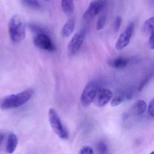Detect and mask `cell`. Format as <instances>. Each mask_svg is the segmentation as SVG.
I'll use <instances>...</instances> for the list:
<instances>
[{
    "label": "cell",
    "instance_id": "obj_18",
    "mask_svg": "<svg viewBox=\"0 0 154 154\" xmlns=\"http://www.w3.org/2000/svg\"><path fill=\"white\" fill-rule=\"evenodd\" d=\"M105 23H106V17L105 15H102L98 19L97 23H96V29L102 30L105 27Z\"/></svg>",
    "mask_w": 154,
    "mask_h": 154
},
{
    "label": "cell",
    "instance_id": "obj_4",
    "mask_svg": "<svg viewBox=\"0 0 154 154\" xmlns=\"http://www.w3.org/2000/svg\"><path fill=\"white\" fill-rule=\"evenodd\" d=\"M99 86L94 81L90 82L86 85L81 96V103L83 107L87 108L94 102Z\"/></svg>",
    "mask_w": 154,
    "mask_h": 154
},
{
    "label": "cell",
    "instance_id": "obj_16",
    "mask_svg": "<svg viewBox=\"0 0 154 154\" xmlns=\"http://www.w3.org/2000/svg\"><path fill=\"white\" fill-rule=\"evenodd\" d=\"M22 2L27 7L32 9H40L41 5L38 0H22Z\"/></svg>",
    "mask_w": 154,
    "mask_h": 154
},
{
    "label": "cell",
    "instance_id": "obj_13",
    "mask_svg": "<svg viewBox=\"0 0 154 154\" xmlns=\"http://www.w3.org/2000/svg\"><path fill=\"white\" fill-rule=\"evenodd\" d=\"M75 20L74 18H70L65 23L61 30V34L63 37H69L75 29Z\"/></svg>",
    "mask_w": 154,
    "mask_h": 154
},
{
    "label": "cell",
    "instance_id": "obj_2",
    "mask_svg": "<svg viewBox=\"0 0 154 154\" xmlns=\"http://www.w3.org/2000/svg\"><path fill=\"white\" fill-rule=\"evenodd\" d=\"M8 34L11 40L15 43L22 42L26 37V24L20 16L15 14L8 22Z\"/></svg>",
    "mask_w": 154,
    "mask_h": 154
},
{
    "label": "cell",
    "instance_id": "obj_17",
    "mask_svg": "<svg viewBox=\"0 0 154 154\" xmlns=\"http://www.w3.org/2000/svg\"><path fill=\"white\" fill-rule=\"evenodd\" d=\"M125 100V96L123 95H118L117 96L112 97L111 100V105L112 107H117L123 103Z\"/></svg>",
    "mask_w": 154,
    "mask_h": 154
},
{
    "label": "cell",
    "instance_id": "obj_7",
    "mask_svg": "<svg viewBox=\"0 0 154 154\" xmlns=\"http://www.w3.org/2000/svg\"><path fill=\"white\" fill-rule=\"evenodd\" d=\"M86 38V31L81 30L79 32H77L73 35L70 42L68 45V53L69 55L76 54L82 47Z\"/></svg>",
    "mask_w": 154,
    "mask_h": 154
},
{
    "label": "cell",
    "instance_id": "obj_27",
    "mask_svg": "<svg viewBox=\"0 0 154 154\" xmlns=\"http://www.w3.org/2000/svg\"><path fill=\"white\" fill-rule=\"evenodd\" d=\"M46 1H48V0H46Z\"/></svg>",
    "mask_w": 154,
    "mask_h": 154
},
{
    "label": "cell",
    "instance_id": "obj_3",
    "mask_svg": "<svg viewBox=\"0 0 154 154\" xmlns=\"http://www.w3.org/2000/svg\"><path fill=\"white\" fill-rule=\"evenodd\" d=\"M48 118L51 128L56 135L61 139H67L69 133L63 126L58 113L54 108H50L48 111Z\"/></svg>",
    "mask_w": 154,
    "mask_h": 154
},
{
    "label": "cell",
    "instance_id": "obj_5",
    "mask_svg": "<svg viewBox=\"0 0 154 154\" xmlns=\"http://www.w3.org/2000/svg\"><path fill=\"white\" fill-rule=\"evenodd\" d=\"M134 30H135V24L133 23H130L127 26L126 29L121 33V35L117 38L115 44L116 49L120 51V50L124 49L126 47L129 45V44L130 43L131 38L132 37V35H133Z\"/></svg>",
    "mask_w": 154,
    "mask_h": 154
},
{
    "label": "cell",
    "instance_id": "obj_21",
    "mask_svg": "<svg viewBox=\"0 0 154 154\" xmlns=\"http://www.w3.org/2000/svg\"><path fill=\"white\" fill-rule=\"evenodd\" d=\"M78 154H94L93 148L90 146H85L80 150Z\"/></svg>",
    "mask_w": 154,
    "mask_h": 154
},
{
    "label": "cell",
    "instance_id": "obj_23",
    "mask_svg": "<svg viewBox=\"0 0 154 154\" xmlns=\"http://www.w3.org/2000/svg\"><path fill=\"white\" fill-rule=\"evenodd\" d=\"M150 78H151V77H147V78H146L145 79H144V81H143L140 84L139 87H138V91H141V90L144 88V86H145L147 84H148V82H149V81L150 80Z\"/></svg>",
    "mask_w": 154,
    "mask_h": 154
},
{
    "label": "cell",
    "instance_id": "obj_15",
    "mask_svg": "<svg viewBox=\"0 0 154 154\" xmlns=\"http://www.w3.org/2000/svg\"><path fill=\"white\" fill-rule=\"evenodd\" d=\"M153 28H154V17L148 18L147 20L144 22L143 25V31L147 35H151L153 33Z\"/></svg>",
    "mask_w": 154,
    "mask_h": 154
},
{
    "label": "cell",
    "instance_id": "obj_9",
    "mask_svg": "<svg viewBox=\"0 0 154 154\" xmlns=\"http://www.w3.org/2000/svg\"><path fill=\"white\" fill-rule=\"evenodd\" d=\"M112 97L113 93L111 91V90L106 88H99L93 102L96 106L101 108L111 102Z\"/></svg>",
    "mask_w": 154,
    "mask_h": 154
},
{
    "label": "cell",
    "instance_id": "obj_24",
    "mask_svg": "<svg viewBox=\"0 0 154 154\" xmlns=\"http://www.w3.org/2000/svg\"><path fill=\"white\" fill-rule=\"evenodd\" d=\"M154 33H152L151 35H150V38H149L148 40V46L149 48L151 50L154 49Z\"/></svg>",
    "mask_w": 154,
    "mask_h": 154
},
{
    "label": "cell",
    "instance_id": "obj_10",
    "mask_svg": "<svg viewBox=\"0 0 154 154\" xmlns=\"http://www.w3.org/2000/svg\"><path fill=\"white\" fill-rule=\"evenodd\" d=\"M147 108V103L143 99H139L137 101L130 110V114L133 116H140L144 114Z\"/></svg>",
    "mask_w": 154,
    "mask_h": 154
},
{
    "label": "cell",
    "instance_id": "obj_1",
    "mask_svg": "<svg viewBox=\"0 0 154 154\" xmlns=\"http://www.w3.org/2000/svg\"><path fill=\"white\" fill-rule=\"evenodd\" d=\"M34 91L32 89H28L15 94L8 95L0 101V108L5 110L19 108L29 101Z\"/></svg>",
    "mask_w": 154,
    "mask_h": 154
},
{
    "label": "cell",
    "instance_id": "obj_14",
    "mask_svg": "<svg viewBox=\"0 0 154 154\" xmlns=\"http://www.w3.org/2000/svg\"><path fill=\"white\" fill-rule=\"evenodd\" d=\"M61 6L63 12L68 16H70L74 13L75 5L73 0H62Z\"/></svg>",
    "mask_w": 154,
    "mask_h": 154
},
{
    "label": "cell",
    "instance_id": "obj_12",
    "mask_svg": "<svg viewBox=\"0 0 154 154\" xmlns=\"http://www.w3.org/2000/svg\"><path fill=\"white\" fill-rule=\"evenodd\" d=\"M17 144L18 139L17 135L14 133H11L8 135L7 144H6V151H7V153L9 154L13 153L16 150L17 147Z\"/></svg>",
    "mask_w": 154,
    "mask_h": 154
},
{
    "label": "cell",
    "instance_id": "obj_19",
    "mask_svg": "<svg viewBox=\"0 0 154 154\" xmlns=\"http://www.w3.org/2000/svg\"><path fill=\"white\" fill-rule=\"evenodd\" d=\"M97 150L99 154H107L108 153V147L106 144L103 141H100L97 145Z\"/></svg>",
    "mask_w": 154,
    "mask_h": 154
},
{
    "label": "cell",
    "instance_id": "obj_8",
    "mask_svg": "<svg viewBox=\"0 0 154 154\" xmlns=\"http://www.w3.org/2000/svg\"><path fill=\"white\" fill-rule=\"evenodd\" d=\"M34 45L37 48L45 51L54 52L56 51V47L51 38L45 33L37 34L34 38Z\"/></svg>",
    "mask_w": 154,
    "mask_h": 154
},
{
    "label": "cell",
    "instance_id": "obj_25",
    "mask_svg": "<svg viewBox=\"0 0 154 154\" xmlns=\"http://www.w3.org/2000/svg\"><path fill=\"white\" fill-rule=\"evenodd\" d=\"M3 139H4V135L2 133H0V144L2 142Z\"/></svg>",
    "mask_w": 154,
    "mask_h": 154
},
{
    "label": "cell",
    "instance_id": "obj_6",
    "mask_svg": "<svg viewBox=\"0 0 154 154\" xmlns=\"http://www.w3.org/2000/svg\"><path fill=\"white\" fill-rule=\"evenodd\" d=\"M106 2L105 0H94L91 2L88 8L84 14V19L90 20L101 13L105 8Z\"/></svg>",
    "mask_w": 154,
    "mask_h": 154
},
{
    "label": "cell",
    "instance_id": "obj_11",
    "mask_svg": "<svg viewBox=\"0 0 154 154\" xmlns=\"http://www.w3.org/2000/svg\"><path fill=\"white\" fill-rule=\"evenodd\" d=\"M129 59L126 57H117V58L113 59L108 62L110 66L117 69H122L126 68L129 63Z\"/></svg>",
    "mask_w": 154,
    "mask_h": 154
},
{
    "label": "cell",
    "instance_id": "obj_22",
    "mask_svg": "<svg viewBox=\"0 0 154 154\" xmlns=\"http://www.w3.org/2000/svg\"><path fill=\"white\" fill-rule=\"evenodd\" d=\"M148 114L151 117H154V100L152 99L148 105Z\"/></svg>",
    "mask_w": 154,
    "mask_h": 154
},
{
    "label": "cell",
    "instance_id": "obj_26",
    "mask_svg": "<svg viewBox=\"0 0 154 154\" xmlns=\"http://www.w3.org/2000/svg\"><path fill=\"white\" fill-rule=\"evenodd\" d=\"M150 154H154V152H151Z\"/></svg>",
    "mask_w": 154,
    "mask_h": 154
},
{
    "label": "cell",
    "instance_id": "obj_20",
    "mask_svg": "<svg viewBox=\"0 0 154 154\" xmlns=\"http://www.w3.org/2000/svg\"><path fill=\"white\" fill-rule=\"evenodd\" d=\"M121 23H122V18L120 17H117L114 20V29L116 32L120 30V26H121Z\"/></svg>",
    "mask_w": 154,
    "mask_h": 154
}]
</instances>
